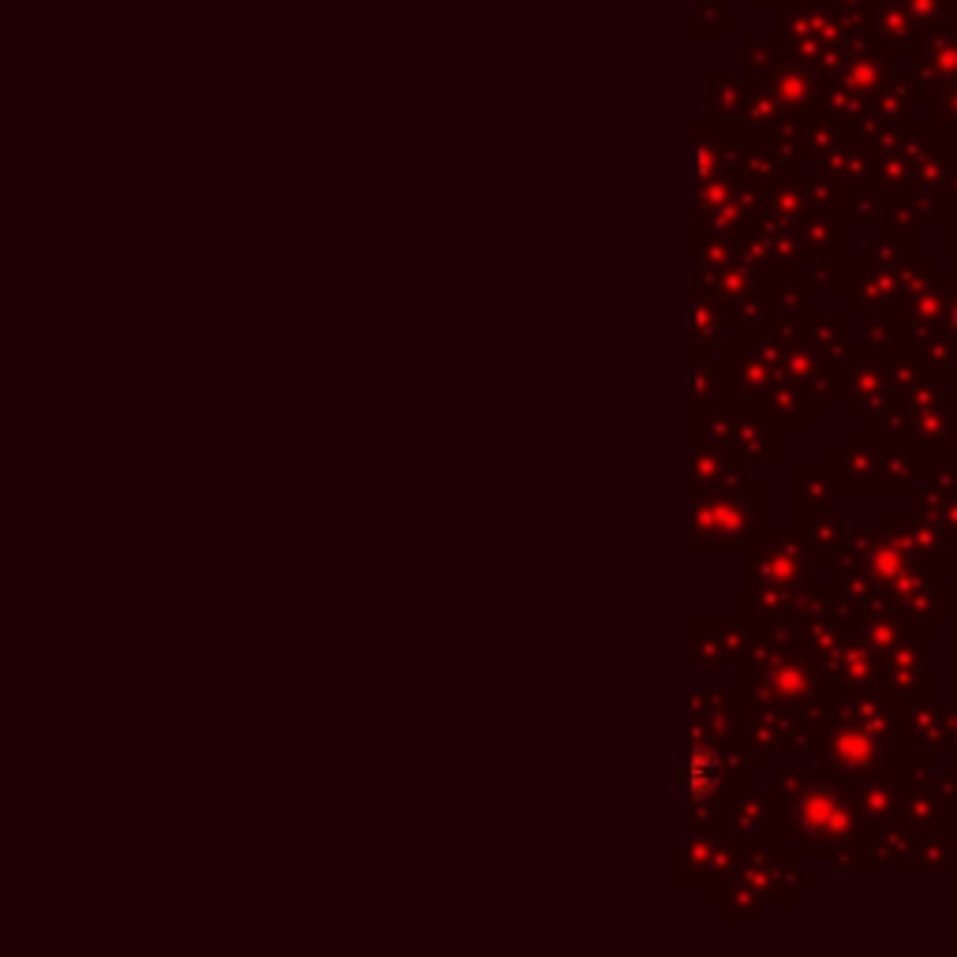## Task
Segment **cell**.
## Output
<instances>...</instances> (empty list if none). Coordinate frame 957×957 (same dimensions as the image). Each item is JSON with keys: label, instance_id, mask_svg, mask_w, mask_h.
<instances>
[{"label": "cell", "instance_id": "1", "mask_svg": "<svg viewBox=\"0 0 957 957\" xmlns=\"http://www.w3.org/2000/svg\"><path fill=\"white\" fill-rule=\"evenodd\" d=\"M718 785V760L707 744H696L685 763V790L692 801H707L710 790Z\"/></svg>", "mask_w": 957, "mask_h": 957}]
</instances>
